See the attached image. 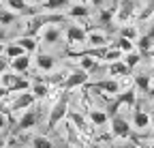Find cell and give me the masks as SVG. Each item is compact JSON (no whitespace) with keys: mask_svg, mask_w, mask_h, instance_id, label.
I'll use <instances>...</instances> for the list:
<instances>
[{"mask_svg":"<svg viewBox=\"0 0 154 148\" xmlns=\"http://www.w3.org/2000/svg\"><path fill=\"white\" fill-rule=\"evenodd\" d=\"M0 86L7 88L9 92H26V90H30L32 82H30L26 75H19V73L7 71V73L0 75Z\"/></svg>","mask_w":154,"mask_h":148,"instance_id":"cell-1","label":"cell"},{"mask_svg":"<svg viewBox=\"0 0 154 148\" xmlns=\"http://www.w3.org/2000/svg\"><path fill=\"white\" fill-rule=\"evenodd\" d=\"M66 114H69V92H64V95L54 103V107L49 109L47 127H49V129H56L62 120H66Z\"/></svg>","mask_w":154,"mask_h":148,"instance_id":"cell-2","label":"cell"},{"mask_svg":"<svg viewBox=\"0 0 154 148\" xmlns=\"http://www.w3.org/2000/svg\"><path fill=\"white\" fill-rule=\"evenodd\" d=\"M109 129H111V135L113 137H118V140H131L133 137V127L126 118H122L120 114H116L109 118Z\"/></svg>","mask_w":154,"mask_h":148,"instance_id":"cell-3","label":"cell"},{"mask_svg":"<svg viewBox=\"0 0 154 148\" xmlns=\"http://www.w3.org/2000/svg\"><path fill=\"white\" fill-rule=\"evenodd\" d=\"M66 120H69L84 137H88V140L94 137V127H92V122L88 120V116H84V114H79V112H71V109H69Z\"/></svg>","mask_w":154,"mask_h":148,"instance_id":"cell-4","label":"cell"},{"mask_svg":"<svg viewBox=\"0 0 154 148\" xmlns=\"http://www.w3.org/2000/svg\"><path fill=\"white\" fill-rule=\"evenodd\" d=\"M86 88L88 90H99L101 95H105V97H118L120 95V82L113 80V77L94 82V84H86Z\"/></svg>","mask_w":154,"mask_h":148,"instance_id":"cell-5","label":"cell"},{"mask_svg":"<svg viewBox=\"0 0 154 148\" xmlns=\"http://www.w3.org/2000/svg\"><path fill=\"white\" fill-rule=\"evenodd\" d=\"M88 77H90L88 71H84V69H75V71H71L69 75H66V80L62 82L60 88H62L64 92H69V90H73V88H82V86L88 84Z\"/></svg>","mask_w":154,"mask_h":148,"instance_id":"cell-6","label":"cell"},{"mask_svg":"<svg viewBox=\"0 0 154 148\" xmlns=\"http://www.w3.org/2000/svg\"><path fill=\"white\" fill-rule=\"evenodd\" d=\"M34 95H32V92L30 90H26V92H17V99L11 103V114L13 112H19V109H24V112H26V109H30L32 105H34Z\"/></svg>","mask_w":154,"mask_h":148,"instance_id":"cell-7","label":"cell"},{"mask_svg":"<svg viewBox=\"0 0 154 148\" xmlns=\"http://www.w3.org/2000/svg\"><path fill=\"white\" fill-rule=\"evenodd\" d=\"M86 36H88V30L77 26V24H71L66 28V41L69 45H79V43H86Z\"/></svg>","mask_w":154,"mask_h":148,"instance_id":"cell-8","label":"cell"},{"mask_svg":"<svg viewBox=\"0 0 154 148\" xmlns=\"http://www.w3.org/2000/svg\"><path fill=\"white\" fill-rule=\"evenodd\" d=\"M86 43H88V47H107L109 45V39H107V34L103 30L92 28V30H88Z\"/></svg>","mask_w":154,"mask_h":148,"instance_id":"cell-9","label":"cell"},{"mask_svg":"<svg viewBox=\"0 0 154 148\" xmlns=\"http://www.w3.org/2000/svg\"><path fill=\"white\" fill-rule=\"evenodd\" d=\"M62 39V30L54 26V24H47L43 30H41V41L47 43V45H56V43H60Z\"/></svg>","mask_w":154,"mask_h":148,"instance_id":"cell-10","label":"cell"},{"mask_svg":"<svg viewBox=\"0 0 154 148\" xmlns=\"http://www.w3.org/2000/svg\"><path fill=\"white\" fill-rule=\"evenodd\" d=\"M32 60H30V54H24V56H19V58H13L9 60V69L13 73H19V75H26L28 69H30Z\"/></svg>","mask_w":154,"mask_h":148,"instance_id":"cell-11","label":"cell"},{"mask_svg":"<svg viewBox=\"0 0 154 148\" xmlns=\"http://www.w3.org/2000/svg\"><path fill=\"white\" fill-rule=\"evenodd\" d=\"M36 120H38V114L34 109H26V112L19 116L17 120V131H28V129L36 127Z\"/></svg>","mask_w":154,"mask_h":148,"instance_id":"cell-12","label":"cell"},{"mask_svg":"<svg viewBox=\"0 0 154 148\" xmlns=\"http://www.w3.org/2000/svg\"><path fill=\"white\" fill-rule=\"evenodd\" d=\"M66 137H69V144L73 146V148H88L86 146V137L77 131V129L66 120Z\"/></svg>","mask_w":154,"mask_h":148,"instance_id":"cell-13","label":"cell"},{"mask_svg":"<svg viewBox=\"0 0 154 148\" xmlns=\"http://www.w3.org/2000/svg\"><path fill=\"white\" fill-rule=\"evenodd\" d=\"M88 120L92 122V127H105V124H109V114L105 112V109L90 107L88 109Z\"/></svg>","mask_w":154,"mask_h":148,"instance_id":"cell-14","label":"cell"},{"mask_svg":"<svg viewBox=\"0 0 154 148\" xmlns=\"http://www.w3.org/2000/svg\"><path fill=\"white\" fill-rule=\"evenodd\" d=\"M34 62H36V67L41 69L43 73H51L54 69H56V58L51 56V54H36V58H34Z\"/></svg>","mask_w":154,"mask_h":148,"instance_id":"cell-15","label":"cell"},{"mask_svg":"<svg viewBox=\"0 0 154 148\" xmlns=\"http://www.w3.org/2000/svg\"><path fill=\"white\" fill-rule=\"evenodd\" d=\"M109 75H113V80H122L131 75V69L126 67L124 60H116V62H109Z\"/></svg>","mask_w":154,"mask_h":148,"instance_id":"cell-16","label":"cell"},{"mask_svg":"<svg viewBox=\"0 0 154 148\" xmlns=\"http://www.w3.org/2000/svg\"><path fill=\"white\" fill-rule=\"evenodd\" d=\"M148 127H150V114L143 112V109H135V114H133V129L146 131Z\"/></svg>","mask_w":154,"mask_h":148,"instance_id":"cell-17","label":"cell"},{"mask_svg":"<svg viewBox=\"0 0 154 148\" xmlns=\"http://www.w3.org/2000/svg\"><path fill=\"white\" fill-rule=\"evenodd\" d=\"M88 15H90V7L86 2H77L66 9V17H73V20H82V17H88Z\"/></svg>","mask_w":154,"mask_h":148,"instance_id":"cell-18","label":"cell"},{"mask_svg":"<svg viewBox=\"0 0 154 148\" xmlns=\"http://www.w3.org/2000/svg\"><path fill=\"white\" fill-rule=\"evenodd\" d=\"M133 86L137 88L139 92H150V88H152V80H150V75H146V73H137V75H133Z\"/></svg>","mask_w":154,"mask_h":148,"instance_id":"cell-19","label":"cell"},{"mask_svg":"<svg viewBox=\"0 0 154 148\" xmlns=\"http://www.w3.org/2000/svg\"><path fill=\"white\" fill-rule=\"evenodd\" d=\"M30 92L34 95V99H45L49 95V84L45 80H34L30 86Z\"/></svg>","mask_w":154,"mask_h":148,"instance_id":"cell-20","label":"cell"},{"mask_svg":"<svg viewBox=\"0 0 154 148\" xmlns=\"http://www.w3.org/2000/svg\"><path fill=\"white\" fill-rule=\"evenodd\" d=\"M82 2H84V0H82ZM43 7H45L47 13H60V11L71 7V0H45Z\"/></svg>","mask_w":154,"mask_h":148,"instance_id":"cell-21","label":"cell"},{"mask_svg":"<svg viewBox=\"0 0 154 148\" xmlns=\"http://www.w3.org/2000/svg\"><path fill=\"white\" fill-rule=\"evenodd\" d=\"M17 43L24 47L26 54H34V52H38V41H36V36H28V34H24V36H19V39H17Z\"/></svg>","mask_w":154,"mask_h":148,"instance_id":"cell-22","label":"cell"},{"mask_svg":"<svg viewBox=\"0 0 154 148\" xmlns=\"http://www.w3.org/2000/svg\"><path fill=\"white\" fill-rule=\"evenodd\" d=\"M135 15V11H133V5H128V2H124L122 5V9H118L116 11V20L118 22H122V24H126L131 17Z\"/></svg>","mask_w":154,"mask_h":148,"instance_id":"cell-23","label":"cell"},{"mask_svg":"<svg viewBox=\"0 0 154 148\" xmlns=\"http://www.w3.org/2000/svg\"><path fill=\"white\" fill-rule=\"evenodd\" d=\"M135 47H137V52L141 54V56H148V54L154 49V47H152V39H150V36H139V39L135 41Z\"/></svg>","mask_w":154,"mask_h":148,"instance_id":"cell-24","label":"cell"},{"mask_svg":"<svg viewBox=\"0 0 154 148\" xmlns=\"http://www.w3.org/2000/svg\"><path fill=\"white\" fill-rule=\"evenodd\" d=\"M24 54H26V52H24V47L19 45L17 41H15V43H9V45L5 47V56H7L9 60H13V58H19V56H24Z\"/></svg>","mask_w":154,"mask_h":148,"instance_id":"cell-25","label":"cell"},{"mask_svg":"<svg viewBox=\"0 0 154 148\" xmlns=\"http://www.w3.org/2000/svg\"><path fill=\"white\" fill-rule=\"evenodd\" d=\"M15 20H17V13H15V11L7 9V7L0 9V26H11Z\"/></svg>","mask_w":154,"mask_h":148,"instance_id":"cell-26","label":"cell"},{"mask_svg":"<svg viewBox=\"0 0 154 148\" xmlns=\"http://www.w3.org/2000/svg\"><path fill=\"white\" fill-rule=\"evenodd\" d=\"M113 47H118L122 54H128V52H135V49H137V47H135V41L124 39V36H118V41L113 43Z\"/></svg>","mask_w":154,"mask_h":148,"instance_id":"cell-27","label":"cell"},{"mask_svg":"<svg viewBox=\"0 0 154 148\" xmlns=\"http://www.w3.org/2000/svg\"><path fill=\"white\" fill-rule=\"evenodd\" d=\"M122 60H124V62H126V67L133 71L135 67L141 62V54H139L137 49H135V52H128V54H124V58H122Z\"/></svg>","mask_w":154,"mask_h":148,"instance_id":"cell-28","label":"cell"},{"mask_svg":"<svg viewBox=\"0 0 154 148\" xmlns=\"http://www.w3.org/2000/svg\"><path fill=\"white\" fill-rule=\"evenodd\" d=\"M122 58H124V54H122L118 47L109 45V47H107V52H105V58H103V62H116V60H122Z\"/></svg>","mask_w":154,"mask_h":148,"instance_id":"cell-29","label":"cell"},{"mask_svg":"<svg viewBox=\"0 0 154 148\" xmlns=\"http://www.w3.org/2000/svg\"><path fill=\"white\" fill-rule=\"evenodd\" d=\"M7 9L15 13H26L28 11V0H7Z\"/></svg>","mask_w":154,"mask_h":148,"instance_id":"cell-30","label":"cell"},{"mask_svg":"<svg viewBox=\"0 0 154 148\" xmlns=\"http://www.w3.org/2000/svg\"><path fill=\"white\" fill-rule=\"evenodd\" d=\"M30 146L32 148H54V142L49 137H45V135H34L32 142H30Z\"/></svg>","mask_w":154,"mask_h":148,"instance_id":"cell-31","label":"cell"},{"mask_svg":"<svg viewBox=\"0 0 154 148\" xmlns=\"http://www.w3.org/2000/svg\"><path fill=\"white\" fill-rule=\"evenodd\" d=\"M77 58H79V69H84V71H88V73H90V71L96 67V62H99L96 58L86 56V54H84V56H77Z\"/></svg>","mask_w":154,"mask_h":148,"instance_id":"cell-32","label":"cell"},{"mask_svg":"<svg viewBox=\"0 0 154 148\" xmlns=\"http://www.w3.org/2000/svg\"><path fill=\"white\" fill-rule=\"evenodd\" d=\"M120 36H124V39H131V41H137V39H139V30L135 28V26H122Z\"/></svg>","mask_w":154,"mask_h":148,"instance_id":"cell-33","label":"cell"},{"mask_svg":"<svg viewBox=\"0 0 154 148\" xmlns=\"http://www.w3.org/2000/svg\"><path fill=\"white\" fill-rule=\"evenodd\" d=\"M113 17H116V11H113V9H101V13H99L101 24H111Z\"/></svg>","mask_w":154,"mask_h":148,"instance_id":"cell-34","label":"cell"},{"mask_svg":"<svg viewBox=\"0 0 154 148\" xmlns=\"http://www.w3.org/2000/svg\"><path fill=\"white\" fill-rule=\"evenodd\" d=\"M152 15H154V0H152V2H150V5L139 13V15H137V20H139V22H143V20H148V17H152Z\"/></svg>","mask_w":154,"mask_h":148,"instance_id":"cell-35","label":"cell"},{"mask_svg":"<svg viewBox=\"0 0 154 148\" xmlns=\"http://www.w3.org/2000/svg\"><path fill=\"white\" fill-rule=\"evenodd\" d=\"M9 71V58L7 56H0V75Z\"/></svg>","mask_w":154,"mask_h":148,"instance_id":"cell-36","label":"cell"},{"mask_svg":"<svg viewBox=\"0 0 154 148\" xmlns=\"http://www.w3.org/2000/svg\"><path fill=\"white\" fill-rule=\"evenodd\" d=\"M135 144H137V148H154V142L150 140H137Z\"/></svg>","mask_w":154,"mask_h":148,"instance_id":"cell-37","label":"cell"},{"mask_svg":"<svg viewBox=\"0 0 154 148\" xmlns=\"http://www.w3.org/2000/svg\"><path fill=\"white\" fill-rule=\"evenodd\" d=\"M7 127H9V116L0 114V131H7Z\"/></svg>","mask_w":154,"mask_h":148,"instance_id":"cell-38","label":"cell"},{"mask_svg":"<svg viewBox=\"0 0 154 148\" xmlns=\"http://www.w3.org/2000/svg\"><path fill=\"white\" fill-rule=\"evenodd\" d=\"M103 2L105 0H90V5H94V7H103Z\"/></svg>","mask_w":154,"mask_h":148,"instance_id":"cell-39","label":"cell"},{"mask_svg":"<svg viewBox=\"0 0 154 148\" xmlns=\"http://www.w3.org/2000/svg\"><path fill=\"white\" fill-rule=\"evenodd\" d=\"M5 146H7V140H5L2 133H0V148H5Z\"/></svg>","mask_w":154,"mask_h":148,"instance_id":"cell-40","label":"cell"},{"mask_svg":"<svg viewBox=\"0 0 154 148\" xmlns=\"http://www.w3.org/2000/svg\"><path fill=\"white\" fill-rule=\"evenodd\" d=\"M45 0H28V5H43Z\"/></svg>","mask_w":154,"mask_h":148,"instance_id":"cell-41","label":"cell"},{"mask_svg":"<svg viewBox=\"0 0 154 148\" xmlns=\"http://www.w3.org/2000/svg\"><path fill=\"white\" fill-rule=\"evenodd\" d=\"M5 47H7V45H5L2 41H0V56H5Z\"/></svg>","mask_w":154,"mask_h":148,"instance_id":"cell-42","label":"cell"},{"mask_svg":"<svg viewBox=\"0 0 154 148\" xmlns=\"http://www.w3.org/2000/svg\"><path fill=\"white\" fill-rule=\"evenodd\" d=\"M150 127H152V129H154V112H152V114H150Z\"/></svg>","mask_w":154,"mask_h":148,"instance_id":"cell-43","label":"cell"},{"mask_svg":"<svg viewBox=\"0 0 154 148\" xmlns=\"http://www.w3.org/2000/svg\"><path fill=\"white\" fill-rule=\"evenodd\" d=\"M148 95H150V97H154V88H150V92H148Z\"/></svg>","mask_w":154,"mask_h":148,"instance_id":"cell-44","label":"cell"},{"mask_svg":"<svg viewBox=\"0 0 154 148\" xmlns=\"http://www.w3.org/2000/svg\"><path fill=\"white\" fill-rule=\"evenodd\" d=\"M150 58H152V62H154V49H152V52H150Z\"/></svg>","mask_w":154,"mask_h":148,"instance_id":"cell-45","label":"cell"},{"mask_svg":"<svg viewBox=\"0 0 154 148\" xmlns=\"http://www.w3.org/2000/svg\"><path fill=\"white\" fill-rule=\"evenodd\" d=\"M131 148H137V144H133V146H131Z\"/></svg>","mask_w":154,"mask_h":148,"instance_id":"cell-46","label":"cell"},{"mask_svg":"<svg viewBox=\"0 0 154 148\" xmlns=\"http://www.w3.org/2000/svg\"><path fill=\"white\" fill-rule=\"evenodd\" d=\"M152 88H154V80H152Z\"/></svg>","mask_w":154,"mask_h":148,"instance_id":"cell-47","label":"cell"},{"mask_svg":"<svg viewBox=\"0 0 154 148\" xmlns=\"http://www.w3.org/2000/svg\"><path fill=\"white\" fill-rule=\"evenodd\" d=\"M5 148H9V144H7V146H5Z\"/></svg>","mask_w":154,"mask_h":148,"instance_id":"cell-48","label":"cell"}]
</instances>
